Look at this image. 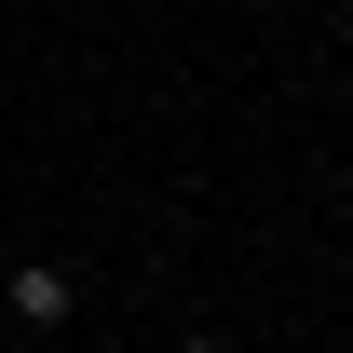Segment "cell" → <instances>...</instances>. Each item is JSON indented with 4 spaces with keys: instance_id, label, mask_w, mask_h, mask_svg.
Here are the masks:
<instances>
[{
    "instance_id": "1",
    "label": "cell",
    "mask_w": 353,
    "mask_h": 353,
    "mask_svg": "<svg viewBox=\"0 0 353 353\" xmlns=\"http://www.w3.org/2000/svg\"><path fill=\"white\" fill-rule=\"evenodd\" d=\"M0 312H14L28 340H54V326L82 312V272H68V259H14V272H0Z\"/></svg>"
},
{
    "instance_id": "2",
    "label": "cell",
    "mask_w": 353,
    "mask_h": 353,
    "mask_svg": "<svg viewBox=\"0 0 353 353\" xmlns=\"http://www.w3.org/2000/svg\"><path fill=\"white\" fill-rule=\"evenodd\" d=\"M163 353H231V340H204V326H190V340H163Z\"/></svg>"
}]
</instances>
